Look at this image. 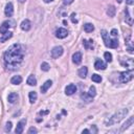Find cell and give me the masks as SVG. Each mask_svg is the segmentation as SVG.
I'll return each mask as SVG.
<instances>
[{
	"instance_id": "6da1fadb",
	"label": "cell",
	"mask_w": 134,
	"mask_h": 134,
	"mask_svg": "<svg viewBox=\"0 0 134 134\" xmlns=\"http://www.w3.org/2000/svg\"><path fill=\"white\" fill-rule=\"evenodd\" d=\"M25 48L21 44H13L4 52V63L7 69H16L23 61Z\"/></svg>"
},
{
	"instance_id": "7a4b0ae2",
	"label": "cell",
	"mask_w": 134,
	"mask_h": 134,
	"mask_svg": "<svg viewBox=\"0 0 134 134\" xmlns=\"http://www.w3.org/2000/svg\"><path fill=\"white\" fill-rule=\"evenodd\" d=\"M128 113V109H120L119 111H117L116 113H114L107 121H106V125L107 126H112V125H115L117 122H119Z\"/></svg>"
},
{
	"instance_id": "3957f363",
	"label": "cell",
	"mask_w": 134,
	"mask_h": 134,
	"mask_svg": "<svg viewBox=\"0 0 134 134\" xmlns=\"http://www.w3.org/2000/svg\"><path fill=\"white\" fill-rule=\"evenodd\" d=\"M133 79V69H130L128 71H124L119 73L118 80L120 83H128Z\"/></svg>"
},
{
	"instance_id": "277c9868",
	"label": "cell",
	"mask_w": 134,
	"mask_h": 134,
	"mask_svg": "<svg viewBox=\"0 0 134 134\" xmlns=\"http://www.w3.org/2000/svg\"><path fill=\"white\" fill-rule=\"evenodd\" d=\"M63 51H64V49L62 46H54L51 49V57L53 59H58L63 54Z\"/></svg>"
},
{
	"instance_id": "5b68a950",
	"label": "cell",
	"mask_w": 134,
	"mask_h": 134,
	"mask_svg": "<svg viewBox=\"0 0 134 134\" xmlns=\"http://www.w3.org/2000/svg\"><path fill=\"white\" fill-rule=\"evenodd\" d=\"M14 21H4L1 25H0V34L2 35V34H4L5 31H7L8 30V28L10 27V26H14Z\"/></svg>"
},
{
	"instance_id": "8992f818",
	"label": "cell",
	"mask_w": 134,
	"mask_h": 134,
	"mask_svg": "<svg viewBox=\"0 0 134 134\" xmlns=\"http://www.w3.org/2000/svg\"><path fill=\"white\" fill-rule=\"evenodd\" d=\"M67 35H68L67 29H65L63 27H60V28H58L55 30V37L59 38V39H64V38L67 37Z\"/></svg>"
},
{
	"instance_id": "52a82bcc",
	"label": "cell",
	"mask_w": 134,
	"mask_h": 134,
	"mask_svg": "<svg viewBox=\"0 0 134 134\" xmlns=\"http://www.w3.org/2000/svg\"><path fill=\"white\" fill-rule=\"evenodd\" d=\"M4 14H5L6 17H12V16L14 15V6H13V3H12V2H8V3L5 5Z\"/></svg>"
},
{
	"instance_id": "ba28073f",
	"label": "cell",
	"mask_w": 134,
	"mask_h": 134,
	"mask_svg": "<svg viewBox=\"0 0 134 134\" xmlns=\"http://www.w3.org/2000/svg\"><path fill=\"white\" fill-rule=\"evenodd\" d=\"M25 124H26V119H21V120L18 122L15 132H16L17 134H21V133L23 132V130H24V126H25Z\"/></svg>"
},
{
	"instance_id": "9c48e42d",
	"label": "cell",
	"mask_w": 134,
	"mask_h": 134,
	"mask_svg": "<svg viewBox=\"0 0 134 134\" xmlns=\"http://www.w3.org/2000/svg\"><path fill=\"white\" fill-rule=\"evenodd\" d=\"M20 27H21V29H23V30H25V31H28V30L31 28V23H30V21H29L28 19H25V20H23V21L21 22Z\"/></svg>"
},
{
	"instance_id": "30bf717a",
	"label": "cell",
	"mask_w": 134,
	"mask_h": 134,
	"mask_svg": "<svg viewBox=\"0 0 134 134\" xmlns=\"http://www.w3.org/2000/svg\"><path fill=\"white\" fill-rule=\"evenodd\" d=\"M106 67H107L106 63L102 60H96L94 63V68L96 70H104V69H106Z\"/></svg>"
},
{
	"instance_id": "8fae6325",
	"label": "cell",
	"mask_w": 134,
	"mask_h": 134,
	"mask_svg": "<svg viewBox=\"0 0 134 134\" xmlns=\"http://www.w3.org/2000/svg\"><path fill=\"white\" fill-rule=\"evenodd\" d=\"M72 62L74 64H76V65L81 64V62H82V53L80 51H76V52H74L72 54Z\"/></svg>"
},
{
	"instance_id": "7c38bea8",
	"label": "cell",
	"mask_w": 134,
	"mask_h": 134,
	"mask_svg": "<svg viewBox=\"0 0 134 134\" xmlns=\"http://www.w3.org/2000/svg\"><path fill=\"white\" fill-rule=\"evenodd\" d=\"M75 91H76V87H75V85H73V84H69V85H67L66 88H65V93H66L67 95H71V94H73Z\"/></svg>"
},
{
	"instance_id": "4fadbf2b",
	"label": "cell",
	"mask_w": 134,
	"mask_h": 134,
	"mask_svg": "<svg viewBox=\"0 0 134 134\" xmlns=\"http://www.w3.org/2000/svg\"><path fill=\"white\" fill-rule=\"evenodd\" d=\"M100 34H102V38H103V40H104V43H105V45L108 47V45H109V42H110V39H109V35H108L107 30L103 29V30L100 31Z\"/></svg>"
},
{
	"instance_id": "5bb4252c",
	"label": "cell",
	"mask_w": 134,
	"mask_h": 134,
	"mask_svg": "<svg viewBox=\"0 0 134 134\" xmlns=\"http://www.w3.org/2000/svg\"><path fill=\"white\" fill-rule=\"evenodd\" d=\"M133 121H134V117H133V116H130V117H129V119H128V120L122 125V127L120 128V131L122 132V131H125L126 129H128V128L133 124Z\"/></svg>"
},
{
	"instance_id": "9a60e30c",
	"label": "cell",
	"mask_w": 134,
	"mask_h": 134,
	"mask_svg": "<svg viewBox=\"0 0 134 134\" xmlns=\"http://www.w3.org/2000/svg\"><path fill=\"white\" fill-rule=\"evenodd\" d=\"M121 65H122V66H126V67H128L129 69H133L134 63H133V60L129 58V59H126V62L121 61Z\"/></svg>"
},
{
	"instance_id": "2e32d148",
	"label": "cell",
	"mask_w": 134,
	"mask_h": 134,
	"mask_svg": "<svg viewBox=\"0 0 134 134\" xmlns=\"http://www.w3.org/2000/svg\"><path fill=\"white\" fill-rule=\"evenodd\" d=\"M51 85H52V82H51L50 80L46 81V82H45V83L42 85V87H41V92H42V93H45V92L48 90V88H49Z\"/></svg>"
},
{
	"instance_id": "e0dca14e",
	"label": "cell",
	"mask_w": 134,
	"mask_h": 134,
	"mask_svg": "<svg viewBox=\"0 0 134 134\" xmlns=\"http://www.w3.org/2000/svg\"><path fill=\"white\" fill-rule=\"evenodd\" d=\"M12 36H13V32H10V31H5L4 34H2V36H1V39H0V41L3 43V42H5V41H7L8 39H10L12 38Z\"/></svg>"
},
{
	"instance_id": "ac0fdd59",
	"label": "cell",
	"mask_w": 134,
	"mask_h": 134,
	"mask_svg": "<svg viewBox=\"0 0 134 134\" xmlns=\"http://www.w3.org/2000/svg\"><path fill=\"white\" fill-rule=\"evenodd\" d=\"M21 82H22L21 75H14V76L10 79V83H12L13 85H19V84H21Z\"/></svg>"
},
{
	"instance_id": "d6986e66",
	"label": "cell",
	"mask_w": 134,
	"mask_h": 134,
	"mask_svg": "<svg viewBox=\"0 0 134 134\" xmlns=\"http://www.w3.org/2000/svg\"><path fill=\"white\" fill-rule=\"evenodd\" d=\"M17 99H18V94H17V93H15V92L9 93V94H8V96H7V100H8L10 104L16 103V100H17Z\"/></svg>"
},
{
	"instance_id": "ffe728a7",
	"label": "cell",
	"mask_w": 134,
	"mask_h": 134,
	"mask_svg": "<svg viewBox=\"0 0 134 134\" xmlns=\"http://www.w3.org/2000/svg\"><path fill=\"white\" fill-rule=\"evenodd\" d=\"M26 83H27L29 86H36V85H37V79L35 77V75H34V74H30V75L28 76V79H27Z\"/></svg>"
},
{
	"instance_id": "44dd1931",
	"label": "cell",
	"mask_w": 134,
	"mask_h": 134,
	"mask_svg": "<svg viewBox=\"0 0 134 134\" xmlns=\"http://www.w3.org/2000/svg\"><path fill=\"white\" fill-rule=\"evenodd\" d=\"M87 72H88V69H87V67H82V68H80L79 69V75H80V77H82V79H85L86 77V75H87Z\"/></svg>"
},
{
	"instance_id": "7402d4cb",
	"label": "cell",
	"mask_w": 134,
	"mask_h": 134,
	"mask_svg": "<svg viewBox=\"0 0 134 134\" xmlns=\"http://www.w3.org/2000/svg\"><path fill=\"white\" fill-rule=\"evenodd\" d=\"M115 12H116L115 6L110 5V6L108 7V9H107V15H108L109 17H114V16H115Z\"/></svg>"
},
{
	"instance_id": "603a6c76",
	"label": "cell",
	"mask_w": 134,
	"mask_h": 134,
	"mask_svg": "<svg viewBox=\"0 0 134 134\" xmlns=\"http://www.w3.org/2000/svg\"><path fill=\"white\" fill-rule=\"evenodd\" d=\"M28 96H29V102L32 104V103H35V102L37 100L38 94H37V92H36V91H30V92H29V94H28Z\"/></svg>"
},
{
	"instance_id": "cb8c5ba5",
	"label": "cell",
	"mask_w": 134,
	"mask_h": 134,
	"mask_svg": "<svg viewBox=\"0 0 134 134\" xmlns=\"http://www.w3.org/2000/svg\"><path fill=\"white\" fill-rule=\"evenodd\" d=\"M84 30H85L86 32H92V31L94 30V26H93L91 23H86V24L84 25Z\"/></svg>"
},
{
	"instance_id": "d4e9b609",
	"label": "cell",
	"mask_w": 134,
	"mask_h": 134,
	"mask_svg": "<svg viewBox=\"0 0 134 134\" xmlns=\"http://www.w3.org/2000/svg\"><path fill=\"white\" fill-rule=\"evenodd\" d=\"M90 97H94L95 95H96V90H95V87L94 86H90V88H89V91H88V93H87Z\"/></svg>"
},
{
	"instance_id": "484cf974",
	"label": "cell",
	"mask_w": 134,
	"mask_h": 134,
	"mask_svg": "<svg viewBox=\"0 0 134 134\" xmlns=\"http://www.w3.org/2000/svg\"><path fill=\"white\" fill-rule=\"evenodd\" d=\"M117 46H118V41H117L116 39H112V40H110L108 47H110V48H116Z\"/></svg>"
},
{
	"instance_id": "4316f807",
	"label": "cell",
	"mask_w": 134,
	"mask_h": 134,
	"mask_svg": "<svg viewBox=\"0 0 134 134\" xmlns=\"http://www.w3.org/2000/svg\"><path fill=\"white\" fill-rule=\"evenodd\" d=\"M125 14H126V22L129 24V25H132V23H133V21H132V18L130 17V15H129V10L126 8V10H125Z\"/></svg>"
},
{
	"instance_id": "83f0119b",
	"label": "cell",
	"mask_w": 134,
	"mask_h": 134,
	"mask_svg": "<svg viewBox=\"0 0 134 134\" xmlns=\"http://www.w3.org/2000/svg\"><path fill=\"white\" fill-rule=\"evenodd\" d=\"M83 44H84V46H85V48H86V49L93 48V46H92V40H90V41L84 40V41H83Z\"/></svg>"
},
{
	"instance_id": "f1b7e54d",
	"label": "cell",
	"mask_w": 134,
	"mask_h": 134,
	"mask_svg": "<svg viewBox=\"0 0 134 134\" xmlns=\"http://www.w3.org/2000/svg\"><path fill=\"white\" fill-rule=\"evenodd\" d=\"M91 80H92L93 82H95V83H100V82H102V76L98 75V74H92Z\"/></svg>"
},
{
	"instance_id": "f546056e",
	"label": "cell",
	"mask_w": 134,
	"mask_h": 134,
	"mask_svg": "<svg viewBox=\"0 0 134 134\" xmlns=\"http://www.w3.org/2000/svg\"><path fill=\"white\" fill-rule=\"evenodd\" d=\"M41 69H42L43 71H48V70L50 69V66H49V64H48V63L43 62V63L41 64Z\"/></svg>"
},
{
	"instance_id": "4dcf8cb0",
	"label": "cell",
	"mask_w": 134,
	"mask_h": 134,
	"mask_svg": "<svg viewBox=\"0 0 134 134\" xmlns=\"http://www.w3.org/2000/svg\"><path fill=\"white\" fill-rule=\"evenodd\" d=\"M104 57H105V60H106V62H108V63H110L111 61H112V54L110 53V52H105L104 53Z\"/></svg>"
},
{
	"instance_id": "1f68e13d",
	"label": "cell",
	"mask_w": 134,
	"mask_h": 134,
	"mask_svg": "<svg viewBox=\"0 0 134 134\" xmlns=\"http://www.w3.org/2000/svg\"><path fill=\"white\" fill-rule=\"evenodd\" d=\"M81 97H82L86 103H90V102H91V99H92V97H90L88 94H85V93H83V94L81 95Z\"/></svg>"
},
{
	"instance_id": "d6a6232c",
	"label": "cell",
	"mask_w": 134,
	"mask_h": 134,
	"mask_svg": "<svg viewBox=\"0 0 134 134\" xmlns=\"http://www.w3.org/2000/svg\"><path fill=\"white\" fill-rule=\"evenodd\" d=\"M12 130V122L10 121H7L6 125H5V131L6 132H9Z\"/></svg>"
},
{
	"instance_id": "836d02e7",
	"label": "cell",
	"mask_w": 134,
	"mask_h": 134,
	"mask_svg": "<svg viewBox=\"0 0 134 134\" xmlns=\"http://www.w3.org/2000/svg\"><path fill=\"white\" fill-rule=\"evenodd\" d=\"M70 18H71V21H72V23H77V19L75 18V14H74V13H73V14H71Z\"/></svg>"
},
{
	"instance_id": "e575fe53",
	"label": "cell",
	"mask_w": 134,
	"mask_h": 134,
	"mask_svg": "<svg viewBox=\"0 0 134 134\" xmlns=\"http://www.w3.org/2000/svg\"><path fill=\"white\" fill-rule=\"evenodd\" d=\"M37 132H38V130L36 128H34V127L29 128V130H28V134H32V133H37Z\"/></svg>"
},
{
	"instance_id": "d590c367",
	"label": "cell",
	"mask_w": 134,
	"mask_h": 134,
	"mask_svg": "<svg viewBox=\"0 0 134 134\" xmlns=\"http://www.w3.org/2000/svg\"><path fill=\"white\" fill-rule=\"evenodd\" d=\"M73 2V0H63V3L65 4V5H69V4H71Z\"/></svg>"
},
{
	"instance_id": "8d00e7d4",
	"label": "cell",
	"mask_w": 134,
	"mask_h": 134,
	"mask_svg": "<svg viewBox=\"0 0 134 134\" xmlns=\"http://www.w3.org/2000/svg\"><path fill=\"white\" fill-rule=\"evenodd\" d=\"M117 34H118V32H117V29H115V28H113V29L111 30V35H112L113 37H115V36H117Z\"/></svg>"
},
{
	"instance_id": "74e56055",
	"label": "cell",
	"mask_w": 134,
	"mask_h": 134,
	"mask_svg": "<svg viewBox=\"0 0 134 134\" xmlns=\"http://www.w3.org/2000/svg\"><path fill=\"white\" fill-rule=\"evenodd\" d=\"M126 3H127L128 5H132V4L134 3V0H126Z\"/></svg>"
},
{
	"instance_id": "f35d334b",
	"label": "cell",
	"mask_w": 134,
	"mask_h": 134,
	"mask_svg": "<svg viewBox=\"0 0 134 134\" xmlns=\"http://www.w3.org/2000/svg\"><path fill=\"white\" fill-rule=\"evenodd\" d=\"M89 132H90V131H89V130H87V129L83 130V134H84V133H89Z\"/></svg>"
},
{
	"instance_id": "ab89813d",
	"label": "cell",
	"mask_w": 134,
	"mask_h": 134,
	"mask_svg": "<svg viewBox=\"0 0 134 134\" xmlns=\"http://www.w3.org/2000/svg\"><path fill=\"white\" fill-rule=\"evenodd\" d=\"M51 1H53V0H44L45 3H49V2H51Z\"/></svg>"
},
{
	"instance_id": "60d3db41",
	"label": "cell",
	"mask_w": 134,
	"mask_h": 134,
	"mask_svg": "<svg viewBox=\"0 0 134 134\" xmlns=\"http://www.w3.org/2000/svg\"><path fill=\"white\" fill-rule=\"evenodd\" d=\"M18 1H19V2H24L25 0H18Z\"/></svg>"
}]
</instances>
